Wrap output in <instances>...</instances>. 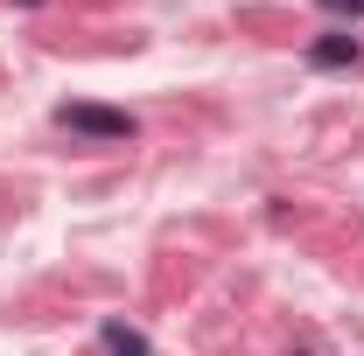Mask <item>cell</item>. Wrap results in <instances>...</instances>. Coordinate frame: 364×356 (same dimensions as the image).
<instances>
[{
	"instance_id": "1",
	"label": "cell",
	"mask_w": 364,
	"mask_h": 356,
	"mask_svg": "<svg viewBox=\"0 0 364 356\" xmlns=\"http://www.w3.org/2000/svg\"><path fill=\"white\" fill-rule=\"evenodd\" d=\"M56 126L70 140H91V147H127L140 140V119L134 112H119V105H91V98H63L56 105Z\"/></svg>"
},
{
	"instance_id": "2",
	"label": "cell",
	"mask_w": 364,
	"mask_h": 356,
	"mask_svg": "<svg viewBox=\"0 0 364 356\" xmlns=\"http://www.w3.org/2000/svg\"><path fill=\"white\" fill-rule=\"evenodd\" d=\"M309 63L316 70H364V43L350 28H322L316 43H309Z\"/></svg>"
},
{
	"instance_id": "3",
	"label": "cell",
	"mask_w": 364,
	"mask_h": 356,
	"mask_svg": "<svg viewBox=\"0 0 364 356\" xmlns=\"http://www.w3.org/2000/svg\"><path fill=\"white\" fill-rule=\"evenodd\" d=\"M98 343H105V356H154V350H147V335L127 328V321H105V328H98Z\"/></svg>"
},
{
	"instance_id": "4",
	"label": "cell",
	"mask_w": 364,
	"mask_h": 356,
	"mask_svg": "<svg viewBox=\"0 0 364 356\" xmlns=\"http://www.w3.org/2000/svg\"><path fill=\"white\" fill-rule=\"evenodd\" d=\"M316 7H329V14H343V21H364V0H316Z\"/></svg>"
},
{
	"instance_id": "5",
	"label": "cell",
	"mask_w": 364,
	"mask_h": 356,
	"mask_svg": "<svg viewBox=\"0 0 364 356\" xmlns=\"http://www.w3.org/2000/svg\"><path fill=\"white\" fill-rule=\"evenodd\" d=\"M14 7H43V0H14Z\"/></svg>"
}]
</instances>
